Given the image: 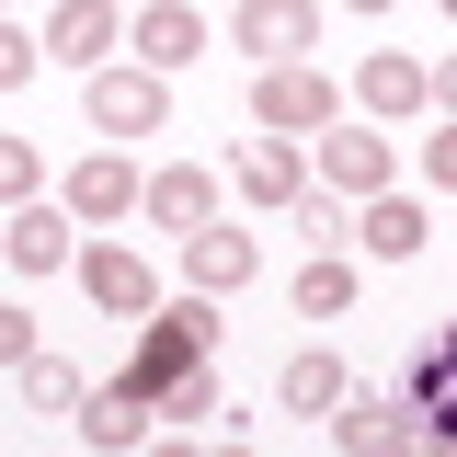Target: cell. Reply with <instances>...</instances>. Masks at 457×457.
Returning a JSON list of instances; mask_svg holds the SVG:
<instances>
[{
    "label": "cell",
    "mask_w": 457,
    "mask_h": 457,
    "mask_svg": "<svg viewBox=\"0 0 457 457\" xmlns=\"http://www.w3.org/2000/svg\"><path fill=\"white\" fill-rule=\"evenodd\" d=\"M80 286H92V309H114V320H149L161 309V275H149L137 240H92L80 252Z\"/></svg>",
    "instance_id": "277c9868"
},
{
    "label": "cell",
    "mask_w": 457,
    "mask_h": 457,
    "mask_svg": "<svg viewBox=\"0 0 457 457\" xmlns=\"http://www.w3.org/2000/svg\"><path fill=\"white\" fill-rule=\"evenodd\" d=\"M332 446H343V457H400V446H423V435H411V400H366V389H343Z\"/></svg>",
    "instance_id": "8fae6325"
},
{
    "label": "cell",
    "mask_w": 457,
    "mask_h": 457,
    "mask_svg": "<svg viewBox=\"0 0 457 457\" xmlns=\"http://www.w3.org/2000/svg\"><path fill=\"white\" fill-rule=\"evenodd\" d=\"M435 104H446V114H457V57H435Z\"/></svg>",
    "instance_id": "4316f807"
},
{
    "label": "cell",
    "mask_w": 457,
    "mask_h": 457,
    "mask_svg": "<svg viewBox=\"0 0 457 457\" xmlns=\"http://www.w3.org/2000/svg\"><path fill=\"white\" fill-rule=\"evenodd\" d=\"M343 309H354V263L343 252H309L297 263V320H343Z\"/></svg>",
    "instance_id": "44dd1931"
},
{
    "label": "cell",
    "mask_w": 457,
    "mask_h": 457,
    "mask_svg": "<svg viewBox=\"0 0 457 457\" xmlns=\"http://www.w3.org/2000/svg\"><path fill=\"white\" fill-rule=\"evenodd\" d=\"M320 195H389V137L378 126H320Z\"/></svg>",
    "instance_id": "ba28073f"
},
{
    "label": "cell",
    "mask_w": 457,
    "mask_h": 457,
    "mask_svg": "<svg viewBox=\"0 0 457 457\" xmlns=\"http://www.w3.org/2000/svg\"><path fill=\"white\" fill-rule=\"evenodd\" d=\"M80 104H92L104 137H161V126H171V80H161V69H92Z\"/></svg>",
    "instance_id": "3957f363"
},
{
    "label": "cell",
    "mask_w": 457,
    "mask_h": 457,
    "mask_svg": "<svg viewBox=\"0 0 457 457\" xmlns=\"http://www.w3.org/2000/svg\"><path fill=\"white\" fill-rule=\"evenodd\" d=\"M35 183H46L35 137H0V206H35Z\"/></svg>",
    "instance_id": "7402d4cb"
},
{
    "label": "cell",
    "mask_w": 457,
    "mask_h": 457,
    "mask_svg": "<svg viewBox=\"0 0 457 457\" xmlns=\"http://www.w3.org/2000/svg\"><path fill=\"white\" fill-rule=\"evenodd\" d=\"M343 389H354V366H343V354H286V411H297V423H332Z\"/></svg>",
    "instance_id": "d6986e66"
},
{
    "label": "cell",
    "mask_w": 457,
    "mask_h": 457,
    "mask_svg": "<svg viewBox=\"0 0 457 457\" xmlns=\"http://www.w3.org/2000/svg\"><path fill=\"white\" fill-rule=\"evenodd\" d=\"M252 263H263V252H252V228H195V240H183L195 297H240V286H252Z\"/></svg>",
    "instance_id": "9a60e30c"
},
{
    "label": "cell",
    "mask_w": 457,
    "mask_h": 457,
    "mask_svg": "<svg viewBox=\"0 0 457 457\" xmlns=\"http://www.w3.org/2000/svg\"><path fill=\"white\" fill-rule=\"evenodd\" d=\"M137 206H149V228H183V240H195V228H218V171L171 161V171H149V195H137Z\"/></svg>",
    "instance_id": "4fadbf2b"
},
{
    "label": "cell",
    "mask_w": 457,
    "mask_h": 457,
    "mask_svg": "<svg viewBox=\"0 0 457 457\" xmlns=\"http://www.w3.org/2000/svg\"><path fill=\"white\" fill-rule=\"evenodd\" d=\"M69 423H80V446H104V457H126L137 446V435H149V423H161V411H149V400L126 389V378H114V389H92L80 400V411H69Z\"/></svg>",
    "instance_id": "2e32d148"
},
{
    "label": "cell",
    "mask_w": 457,
    "mask_h": 457,
    "mask_svg": "<svg viewBox=\"0 0 457 457\" xmlns=\"http://www.w3.org/2000/svg\"><path fill=\"white\" fill-rule=\"evenodd\" d=\"M149 457H206V446H183V435H171V446H149Z\"/></svg>",
    "instance_id": "83f0119b"
},
{
    "label": "cell",
    "mask_w": 457,
    "mask_h": 457,
    "mask_svg": "<svg viewBox=\"0 0 457 457\" xmlns=\"http://www.w3.org/2000/svg\"><path fill=\"white\" fill-rule=\"evenodd\" d=\"M206 457H252V446H240V435H228V446H206Z\"/></svg>",
    "instance_id": "f1b7e54d"
},
{
    "label": "cell",
    "mask_w": 457,
    "mask_h": 457,
    "mask_svg": "<svg viewBox=\"0 0 457 457\" xmlns=\"http://www.w3.org/2000/svg\"><path fill=\"white\" fill-rule=\"evenodd\" d=\"M343 12H389V0H343Z\"/></svg>",
    "instance_id": "f546056e"
},
{
    "label": "cell",
    "mask_w": 457,
    "mask_h": 457,
    "mask_svg": "<svg viewBox=\"0 0 457 457\" xmlns=\"http://www.w3.org/2000/svg\"><path fill=\"white\" fill-rule=\"evenodd\" d=\"M411 435H423V446L457 435V332H435L423 354H411Z\"/></svg>",
    "instance_id": "30bf717a"
},
{
    "label": "cell",
    "mask_w": 457,
    "mask_h": 457,
    "mask_svg": "<svg viewBox=\"0 0 457 457\" xmlns=\"http://www.w3.org/2000/svg\"><path fill=\"white\" fill-rule=\"evenodd\" d=\"M252 126L263 137H320V126H343V80L320 57H286V69L252 80Z\"/></svg>",
    "instance_id": "7a4b0ae2"
},
{
    "label": "cell",
    "mask_w": 457,
    "mask_h": 457,
    "mask_svg": "<svg viewBox=\"0 0 457 457\" xmlns=\"http://www.w3.org/2000/svg\"><path fill=\"white\" fill-rule=\"evenodd\" d=\"M23 354H35V320H23V309L0 297V366H23Z\"/></svg>",
    "instance_id": "484cf974"
},
{
    "label": "cell",
    "mask_w": 457,
    "mask_h": 457,
    "mask_svg": "<svg viewBox=\"0 0 457 457\" xmlns=\"http://www.w3.org/2000/svg\"><path fill=\"white\" fill-rule=\"evenodd\" d=\"M400 457H435V446H400Z\"/></svg>",
    "instance_id": "4dcf8cb0"
},
{
    "label": "cell",
    "mask_w": 457,
    "mask_h": 457,
    "mask_svg": "<svg viewBox=\"0 0 457 457\" xmlns=\"http://www.w3.org/2000/svg\"><path fill=\"white\" fill-rule=\"evenodd\" d=\"M12 378H23V411H35V423H46V411H80V400H92V378H80L69 354H23Z\"/></svg>",
    "instance_id": "ffe728a7"
},
{
    "label": "cell",
    "mask_w": 457,
    "mask_h": 457,
    "mask_svg": "<svg viewBox=\"0 0 457 457\" xmlns=\"http://www.w3.org/2000/svg\"><path fill=\"white\" fill-rule=\"evenodd\" d=\"M195 366H218V297H161L149 320H137V354H126V389L161 411Z\"/></svg>",
    "instance_id": "6da1fadb"
},
{
    "label": "cell",
    "mask_w": 457,
    "mask_h": 457,
    "mask_svg": "<svg viewBox=\"0 0 457 457\" xmlns=\"http://www.w3.org/2000/svg\"><path fill=\"white\" fill-rule=\"evenodd\" d=\"M286 218L309 228V252H332V240H354V218H343V206H332V195H320V183H309V195H297Z\"/></svg>",
    "instance_id": "603a6c76"
},
{
    "label": "cell",
    "mask_w": 457,
    "mask_h": 457,
    "mask_svg": "<svg viewBox=\"0 0 457 457\" xmlns=\"http://www.w3.org/2000/svg\"><path fill=\"white\" fill-rule=\"evenodd\" d=\"M0 252H12V275H57V263H80V218L69 206H12Z\"/></svg>",
    "instance_id": "9c48e42d"
},
{
    "label": "cell",
    "mask_w": 457,
    "mask_h": 457,
    "mask_svg": "<svg viewBox=\"0 0 457 457\" xmlns=\"http://www.w3.org/2000/svg\"><path fill=\"white\" fill-rule=\"evenodd\" d=\"M446 23H457V0H446Z\"/></svg>",
    "instance_id": "d6a6232c"
},
{
    "label": "cell",
    "mask_w": 457,
    "mask_h": 457,
    "mask_svg": "<svg viewBox=\"0 0 457 457\" xmlns=\"http://www.w3.org/2000/svg\"><path fill=\"white\" fill-rule=\"evenodd\" d=\"M354 240H366L378 263H411V252L435 240V218H423L411 195H366V218H354Z\"/></svg>",
    "instance_id": "ac0fdd59"
},
{
    "label": "cell",
    "mask_w": 457,
    "mask_h": 457,
    "mask_svg": "<svg viewBox=\"0 0 457 457\" xmlns=\"http://www.w3.org/2000/svg\"><path fill=\"white\" fill-rule=\"evenodd\" d=\"M114 46H126V12H114V0H57L46 12V57L57 69H104Z\"/></svg>",
    "instance_id": "52a82bcc"
},
{
    "label": "cell",
    "mask_w": 457,
    "mask_h": 457,
    "mask_svg": "<svg viewBox=\"0 0 457 457\" xmlns=\"http://www.w3.org/2000/svg\"><path fill=\"white\" fill-rule=\"evenodd\" d=\"M228 35L263 57V69H286V57L320 46V12H309V0H240V12H228Z\"/></svg>",
    "instance_id": "5b68a950"
},
{
    "label": "cell",
    "mask_w": 457,
    "mask_h": 457,
    "mask_svg": "<svg viewBox=\"0 0 457 457\" xmlns=\"http://www.w3.org/2000/svg\"><path fill=\"white\" fill-rule=\"evenodd\" d=\"M354 104H366V126H400V114L435 104V69H423V57H400V46H378L366 69H354Z\"/></svg>",
    "instance_id": "8992f818"
},
{
    "label": "cell",
    "mask_w": 457,
    "mask_h": 457,
    "mask_svg": "<svg viewBox=\"0 0 457 457\" xmlns=\"http://www.w3.org/2000/svg\"><path fill=\"white\" fill-rule=\"evenodd\" d=\"M423 183H446V195H457V114L435 126V137H423Z\"/></svg>",
    "instance_id": "d4e9b609"
},
{
    "label": "cell",
    "mask_w": 457,
    "mask_h": 457,
    "mask_svg": "<svg viewBox=\"0 0 457 457\" xmlns=\"http://www.w3.org/2000/svg\"><path fill=\"white\" fill-rule=\"evenodd\" d=\"M126 46H137V69H161V80H171V69H195V57H206V23H195V0H149Z\"/></svg>",
    "instance_id": "7c38bea8"
},
{
    "label": "cell",
    "mask_w": 457,
    "mask_h": 457,
    "mask_svg": "<svg viewBox=\"0 0 457 457\" xmlns=\"http://www.w3.org/2000/svg\"><path fill=\"white\" fill-rule=\"evenodd\" d=\"M435 457H457V435H446V446H435Z\"/></svg>",
    "instance_id": "1f68e13d"
},
{
    "label": "cell",
    "mask_w": 457,
    "mask_h": 457,
    "mask_svg": "<svg viewBox=\"0 0 457 457\" xmlns=\"http://www.w3.org/2000/svg\"><path fill=\"white\" fill-rule=\"evenodd\" d=\"M137 161H114V149H92V161L69 171V218H92V228H114V218H137Z\"/></svg>",
    "instance_id": "5bb4252c"
},
{
    "label": "cell",
    "mask_w": 457,
    "mask_h": 457,
    "mask_svg": "<svg viewBox=\"0 0 457 457\" xmlns=\"http://www.w3.org/2000/svg\"><path fill=\"white\" fill-rule=\"evenodd\" d=\"M46 69V35H23V23H0V92H23Z\"/></svg>",
    "instance_id": "cb8c5ba5"
},
{
    "label": "cell",
    "mask_w": 457,
    "mask_h": 457,
    "mask_svg": "<svg viewBox=\"0 0 457 457\" xmlns=\"http://www.w3.org/2000/svg\"><path fill=\"white\" fill-rule=\"evenodd\" d=\"M228 183H240L252 206H297V195H309V161H297V137H252Z\"/></svg>",
    "instance_id": "e0dca14e"
}]
</instances>
